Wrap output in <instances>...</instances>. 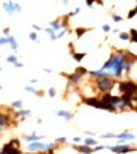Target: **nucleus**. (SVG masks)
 I'll return each mask as SVG.
<instances>
[{
  "label": "nucleus",
  "instance_id": "2",
  "mask_svg": "<svg viewBox=\"0 0 137 154\" xmlns=\"http://www.w3.org/2000/svg\"><path fill=\"white\" fill-rule=\"evenodd\" d=\"M116 79H113L111 76H101V78H95V85L96 90L101 93H107V92H113L114 85H116Z\"/></svg>",
  "mask_w": 137,
  "mask_h": 154
},
{
  "label": "nucleus",
  "instance_id": "9",
  "mask_svg": "<svg viewBox=\"0 0 137 154\" xmlns=\"http://www.w3.org/2000/svg\"><path fill=\"white\" fill-rule=\"evenodd\" d=\"M114 139H117L119 142H126V140H135V134L129 133V131H123L120 134H114Z\"/></svg>",
  "mask_w": 137,
  "mask_h": 154
},
{
  "label": "nucleus",
  "instance_id": "6",
  "mask_svg": "<svg viewBox=\"0 0 137 154\" xmlns=\"http://www.w3.org/2000/svg\"><path fill=\"white\" fill-rule=\"evenodd\" d=\"M11 125H15L12 116L9 113H2V112H0V128L3 130V128H8Z\"/></svg>",
  "mask_w": 137,
  "mask_h": 154
},
{
  "label": "nucleus",
  "instance_id": "1",
  "mask_svg": "<svg viewBox=\"0 0 137 154\" xmlns=\"http://www.w3.org/2000/svg\"><path fill=\"white\" fill-rule=\"evenodd\" d=\"M128 55V51H114L110 58L104 63L102 66V70L107 72L108 76H111L113 79H116V81H120L125 75L123 72V61Z\"/></svg>",
  "mask_w": 137,
  "mask_h": 154
},
{
  "label": "nucleus",
  "instance_id": "27",
  "mask_svg": "<svg viewBox=\"0 0 137 154\" xmlns=\"http://www.w3.org/2000/svg\"><path fill=\"white\" fill-rule=\"evenodd\" d=\"M17 60H18V58H17V55H14V54L6 57V63H9V64H12V63H14V61H17Z\"/></svg>",
  "mask_w": 137,
  "mask_h": 154
},
{
  "label": "nucleus",
  "instance_id": "22",
  "mask_svg": "<svg viewBox=\"0 0 137 154\" xmlns=\"http://www.w3.org/2000/svg\"><path fill=\"white\" fill-rule=\"evenodd\" d=\"M25 90H26L28 93H34V95H38V93H40V92L35 89V87H32V85H26V87H25Z\"/></svg>",
  "mask_w": 137,
  "mask_h": 154
},
{
  "label": "nucleus",
  "instance_id": "47",
  "mask_svg": "<svg viewBox=\"0 0 137 154\" xmlns=\"http://www.w3.org/2000/svg\"><path fill=\"white\" fill-rule=\"evenodd\" d=\"M0 137H2V128H0Z\"/></svg>",
  "mask_w": 137,
  "mask_h": 154
},
{
  "label": "nucleus",
  "instance_id": "40",
  "mask_svg": "<svg viewBox=\"0 0 137 154\" xmlns=\"http://www.w3.org/2000/svg\"><path fill=\"white\" fill-rule=\"evenodd\" d=\"M73 142H75V143H81V142H82V139L76 136V137H73Z\"/></svg>",
  "mask_w": 137,
  "mask_h": 154
},
{
  "label": "nucleus",
  "instance_id": "35",
  "mask_svg": "<svg viewBox=\"0 0 137 154\" xmlns=\"http://www.w3.org/2000/svg\"><path fill=\"white\" fill-rule=\"evenodd\" d=\"M32 28H34V31H35V32H41V31H43V28H41V26H38V25H32Z\"/></svg>",
  "mask_w": 137,
  "mask_h": 154
},
{
  "label": "nucleus",
  "instance_id": "29",
  "mask_svg": "<svg viewBox=\"0 0 137 154\" xmlns=\"http://www.w3.org/2000/svg\"><path fill=\"white\" fill-rule=\"evenodd\" d=\"M111 18H113L114 21H116V23H120V21L123 20V18H122V17H120L119 14H113V15H111Z\"/></svg>",
  "mask_w": 137,
  "mask_h": 154
},
{
  "label": "nucleus",
  "instance_id": "28",
  "mask_svg": "<svg viewBox=\"0 0 137 154\" xmlns=\"http://www.w3.org/2000/svg\"><path fill=\"white\" fill-rule=\"evenodd\" d=\"M29 40L34 41V43H38V35H37V32H31V34H29Z\"/></svg>",
  "mask_w": 137,
  "mask_h": 154
},
{
  "label": "nucleus",
  "instance_id": "26",
  "mask_svg": "<svg viewBox=\"0 0 137 154\" xmlns=\"http://www.w3.org/2000/svg\"><path fill=\"white\" fill-rule=\"evenodd\" d=\"M67 32H68V31H67V28H62L61 31H58V32H56V40H58V38H61V37H64Z\"/></svg>",
  "mask_w": 137,
  "mask_h": 154
},
{
  "label": "nucleus",
  "instance_id": "32",
  "mask_svg": "<svg viewBox=\"0 0 137 154\" xmlns=\"http://www.w3.org/2000/svg\"><path fill=\"white\" fill-rule=\"evenodd\" d=\"M79 12H81V8H75V9H73V11H72L70 14H68L67 17H72V15H78Z\"/></svg>",
  "mask_w": 137,
  "mask_h": 154
},
{
  "label": "nucleus",
  "instance_id": "43",
  "mask_svg": "<svg viewBox=\"0 0 137 154\" xmlns=\"http://www.w3.org/2000/svg\"><path fill=\"white\" fill-rule=\"evenodd\" d=\"M43 72H46V73H50V72H52V70H50V69H49V67H44V69H43Z\"/></svg>",
  "mask_w": 137,
  "mask_h": 154
},
{
  "label": "nucleus",
  "instance_id": "19",
  "mask_svg": "<svg viewBox=\"0 0 137 154\" xmlns=\"http://www.w3.org/2000/svg\"><path fill=\"white\" fill-rule=\"evenodd\" d=\"M44 31L47 32V35H49V38H50L52 41H55V40H56V32H55V31H53L52 28H46Z\"/></svg>",
  "mask_w": 137,
  "mask_h": 154
},
{
  "label": "nucleus",
  "instance_id": "48",
  "mask_svg": "<svg viewBox=\"0 0 137 154\" xmlns=\"http://www.w3.org/2000/svg\"><path fill=\"white\" fill-rule=\"evenodd\" d=\"M2 89H3V85H0V92H2Z\"/></svg>",
  "mask_w": 137,
  "mask_h": 154
},
{
  "label": "nucleus",
  "instance_id": "42",
  "mask_svg": "<svg viewBox=\"0 0 137 154\" xmlns=\"http://www.w3.org/2000/svg\"><path fill=\"white\" fill-rule=\"evenodd\" d=\"M53 149H55V148H52V149H47V151H46V152H47V154H56V152H55Z\"/></svg>",
  "mask_w": 137,
  "mask_h": 154
},
{
  "label": "nucleus",
  "instance_id": "16",
  "mask_svg": "<svg viewBox=\"0 0 137 154\" xmlns=\"http://www.w3.org/2000/svg\"><path fill=\"white\" fill-rule=\"evenodd\" d=\"M98 143V140L95 139V137H90V136H87L85 139H84V145H88V146H95Z\"/></svg>",
  "mask_w": 137,
  "mask_h": 154
},
{
  "label": "nucleus",
  "instance_id": "38",
  "mask_svg": "<svg viewBox=\"0 0 137 154\" xmlns=\"http://www.w3.org/2000/svg\"><path fill=\"white\" fill-rule=\"evenodd\" d=\"M9 34H11V29H9V28H5V29H3V35H5V37H8Z\"/></svg>",
  "mask_w": 137,
  "mask_h": 154
},
{
  "label": "nucleus",
  "instance_id": "20",
  "mask_svg": "<svg viewBox=\"0 0 137 154\" xmlns=\"http://www.w3.org/2000/svg\"><path fill=\"white\" fill-rule=\"evenodd\" d=\"M53 143H55V145H65V143H67V137H65V136L56 137V139L53 140Z\"/></svg>",
  "mask_w": 137,
  "mask_h": 154
},
{
  "label": "nucleus",
  "instance_id": "11",
  "mask_svg": "<svg viewBox=\"0 0 137 154\" xmlns=\"http://www.w3.org/2000/svg\"><path fill=\"white\" fill-rule=\"evenodd\" d=\"M0 154H23V152H21V148H12L9 143H6V145H3Z\"/></svg>",
  "mask_w": 137,
  "mask_h": 154
},
{
  "label": "nucleus",
  "instance_id": "25",
  "mask_svg": "<svg viewBox=\"0 0 137 154\" xmlns=\"http://www.w3.org/2000/svg\"><path fill=\"white\" fill-rule=\"evenodd\" d=\"M47 96L49 98H55L56 96V90L53 89V87H49V89H47Z\"/></svg>",
  "mask_w": 137,
  "mask_h": 154
},
{
  "label": "nucleus",
  "instance_id": "50",
  "mask_svg": "<svg viewBox=\"0 0 137 154\" xmlns=\"http://www.w3.org/2000/svg\"><path fill=\"white\" fill-rule=\"evenodd\" d=\"M0 72H2V67H0Z\"/></svg>",
  "mask_w": 137,
  "mask_h": 154
},
{
  "label": "nucleus",
  "instance_id": "4",
  "mask_svg": "<svg viewBox=\"0 0 137 154\" xmlns=\"http://www.w3.org/2000/svg\"><path fill=\"white\" fill-rule=\"evenodd\" d=\"M116 85L119 87V90H120L122 95H132V93H135V90H137L135 81H132V79H126V81H122V82L117 81Z\"/></svg>",
  "mask_w": 137,
  "mask_h": 154
},
{
  "label": "nucleus",
  "instance_id": "44",
  "mask_svg": "<svg viewBox=\"0 0 137 154\" xmlns=\"http://www.w3.org/2000/svg\"><path fill=\"white\" fill-rule=\"evenodd\" d=\"M110 32H113V34H116V35H117V34H119V31H117V29H111V31H110Z\"/></svg>",
  "mask_w": 137,
  "mask_h": 154
},
{
  "label": "nucleus",
  "instance_id": "5",
  "mask_svg": "<svg viewBox=\"0 0 137 154\" xmlns=\"http://www.w3.org/2000/svg\"><path fill=\"white\" fill-rule=\"evenodd\" d=\"M108 149L113 151V152H116V154H126V152H134L135 151L134 146H129V145H125V143H119V145H114V146L110 145Z\"/></svg>",
  "mask_w": 137,
  "mask_h": 154
},
{
  "label": "nucleus",
  "instance_id": "18",
  "mask_svg": "<svg viewBox=\"0 0 137 154\" xmlns=\"http://www.w3.org/2000/svg\"><path fill=\"white\" fill-rule=\"evenodd\" d=\"M11 108H12V110H20V108H23V101H21V99H17V101L11 102Z\"/></svg>",
  "mask_w": 137,
  "mask_h": 154
},
{
  "label": "nucleus",
  "instance_id": "46",
  "mask_svg": "<svg viewBox=\"0 0 137 154\" xmlns=\"http://www.w3.org/2000/svg\"><path fill=\"white\" fill-rule=\"evenodd\" d=\"M37 154H47V152H46V151H38Z\"/></svg>",
  "mask_w": 137,
  "mask_h": 154
},
{
  "label": "nucleus",
  "instance_id": "12",
  "mask_svg": "<svg viewBox=\"0 0 137 154\" xmlns=\"http://www.w3.org/2000/svg\"><path fill=\"white\" fill-rule=\"evenodd\" d=\"M55 115H56L58 118H62V119H65L67 122H70V121L73 119V113L67 112V110H56V112H55Z\"/></svg>",
  "mask_w": 137,
  "mask_h": 154
},
{
  "label": "nucleus",
  "instance_id": "49",
  "mask_svg": "<svg viewBox=\"0 0 137 154\" xmlns=\"http://www.w3.org/2000/svg\"><path fill=\"white\" fill-rule=\"evenodd\" d=\"M26 154H35V152H26Z\"/></svg>",
  "mask_w": 137,
  "mask_h": 154
},
{
  "label": "nucleus",
  "instance_id": "45",
  "mask_svg": "<svg viewBox=\"0 0 137 154\" xmlns=\"http://www.w3.org/2000/svg\"><path fill=\"white\" fill-rule=\"evenodd\" d=\"M70 3V0H62V5H68Z\"/></svg>",
  "mask_w": 137,
  "mask_h": 154
},
{
  "label": "nucleus",
  "instance_id": "33",
  "mask_svg": "<svg viewBox=\"0 0 137 154\" xmlns=\"http://www.w3.org/2000/svg\"><path fill=\"white\" fill-rule=\"evenodd\" d=\"M102 139H114V134L113 133H107V134H101Z\"/></svg>",
  "mask_w": 137,
  "mask_h": 154
},
{
  "label": "nucleus",
  "instance_id": "21",
  "mask_svg": "<svg viewBox=\"0 0 137 154\" xmlns=\"http://www.w3.org/2000/svg\"><path fill=\"white\" fill-rule=\"evenodd\" d=\"M12 148H21V142H20V139H12V140H9L8 142Z\"/></svg>",
  "mask_w": 137,
  "mask_h": 154
},
{
  "label": "nucleus",
  "instance_id": "30",
  "mask_svg": "<svg viewBox=\"0 0 137 154\" xmlns=\"http://www.w3.org/2000/svg\"><path fill=\"white\" fill-rule=\"evenodd\" d=\"M12 66H14V67H17V69H21V67H25V64H23L21 61H18V60H17V61H14V63H12Z\"/></svg>",
  "mask_w": 137,
  "mask_h": 154
},
{
  "label": "nucleus",
  "instance_id": "14",
  "mask_svg": "<svg viewBox=\"0 0 137 154\" xmlns=\"http://www.w3.org/2000/svg\"><path fill=\"white\" fill-rule=\"evenodd\" d=\"M8 45L11 46V49H12V51H15V52H17V49H18V43H17L15 37H14V35H11V34L8 35Z\"/></svg>",
  "mask_w": 137,
  "mask_h": 154
},
{
  "label": "nucleus",
  "instance_id": "39",
  "mask_svg": "<svg viewBox=\"0 0 137 154\" xmlns=\"http://www.w3.org/2000/svg\"><path fill=\"white\" fill-rule=\"evenodd\" d=\"M85 3H87V6H93L95 0H85Z\"/></svg>",
  "mask_w": 137,
  "mask_h": 154
},
{
  "label": "nucleus",
  "instance_id": "37",
  "mask_svg": "<svg viewBox=\"0 0 137 154\" xmlns=\"http://www.w3.org/2000/svg\"><path fill=\"white\" fill-rule=\"evenodd\" d=\"M102 31H104V32H110V31H111V28H110L108 25H102Z\"/></svg>",
  "mask_w": 137,
  "mask_h": 154
},
{
  "label": "nucleus",
  "instance_id": "41",
  "mask_svg": "<svg viewBox=\"0 0 137 154\" xmlns=\"http://www.w3.org/2000/svg\"><path fill=\"white\" fill-rule=\"evenodd\" d=\"M87 134H88L90 137H95V136H96V133H93V131H88V133H87Z\"/></svg>",
  "mask_w": 137,
  "mask_h": 154
},
{
  "label": "nucleus",
  "instance_id": "23",
  "mask_svg": "<svg viewBox=\"0 0 137 154\" xmlns=\"http://www.w3.org/2000/svg\"><path fill=\"white\" fill-rule=\"evenodd\" d=\"M117 35H119V38H120L122 41H129V34H128V32H119Z\"/></svg>",
  "mask_w": 137,
  "mask_h": 154
},
{
  "label": "nucleus",
  "instance_id": "34",
  "mask_svg": "<svg viewBox=\"0 0 137 154\" xmlns=\"http://www.w3.org/2000/svg\"><path fill=\"white\" fill-rule=\"evenodd\" d=\"M14 12H21V6L15 2H14Z\"/></svg>",
  "mask_w": 137,
  "mask_h": 154
},
{
  "label": "nucleus",
  "instance_id": "3",
  "mask_svg": "<svg viewBox=\"0 0 137 154\" xmlns=\"http://www.w3.org/2000/svg\"><path fill=\"white\" fill-rule=\"evenodd\" d=\"M87 75V69L85 67H79L72 73V75H67V79H68V87H75V85H78L79 82H81V79L84 78Z\"/></svg>",
  "mask_w": 137,
  "mask_h": 154
},
{
  "label": "nucleus",
  "instance_id": "31",
  "mask_svg": "<svg viewBox=\"0 0 137 154\" xmlns=\"http://www.w3.org/2000/svg\"><path fill=\"white\" fill-rule=\"evenodd\" d=\"M85 32H87V29H85V28H79V29H76V35H78V37H82Z\"/></svg>",
  "mask_w": 137,
  "mask_h": 154
},
{
  "label": "nucleus",
  "instance_id": "13",
  "mask_svg": "<svg viewBox=\"0 0 137 154\" xmlns=\"http://www.w3.org/2000/svg\"><path fill=\"white\" fill-rule=\"evenodd\" d=\"M75 149L81 154H91L93 152V148L88 146V145H78V146H75Z\"/></svg>",
  "mask_w": 137,
  "mask_h": 154
},
{
  "label": "nucleus",
  "instance_id": "24",
  "mask_svg": "<svg viewBox=\"0 0 137 154\" xmlns=\"http://www.w3.org/2000/svg\"><path fill=\"white\" fill-rule=\"evenodd\" d=\"M108 148H110V145H98V143H96V145H95V148H93V152H95V151H102V149H108Z\"/></svg>",
  "mask_w": 137,
  "mask_h": 154
},
{
  "label": "nucleus",
  "instance_id": "17",
  "mask_svg": "<svg viewBox=\"0 0 137 154\" xmlns=\"http://www.w3.org/2000/svg\"><path fill=\"white\" fill-rule=\"evenodd\" d=\"M85 52H82V54H78V52H72V57H73V60L75 61H78V63H81L84 58H85Z\"/></svg>",
  "mask_w": 137,
  "mask_h": 154
},
{
  "label": "nucleus",
  "instance_id": "15",
  "mask_svg": "<svg viewBox=\"0 0 137 154\" xmlns=\"http://www.w3.org/2000/svg\"><path fill=\"white\" fill-rule=\"evenodd\" d=\"M3 9H5L8 14H11V15L15 14V12H14V2H5V3H3Z\"/></svg>",
  "mask_w": 137,
  "mask_h": 154
},
{
  "label": "nucleus",
  "instance_id": "7",
  "mask_svg": "<svg viewBox=\"0 0 137 154\" xmlns=\"http://www.w3.org/2000/svg\"><path fill=\"white\" fill-rule=\"evenodd\" d=\"M82 102L85 105H90V107H95V108H99L101 107V99L99 96H85L82 99Z\"/></svg>",
  "mask_w": 137,
  "mask_h": 154
},
{
  "label": "nucleus",
  "instance_id": "36",
  "mask_svg": "<svg viewBox=\"0 0 137 154\" xmlns=\"http://www.w3.org/2000/svg\"><path fill=\"white\" fill-rule=\"evenodd\" d=\"M134 17H135V9H131L128 14V18H134Z\"/></svg>",
  "mask_w": 137,
  "mask_h": 154
},
{
  "label": "nucleus",
  "instance_id": "10",
  "mask_svg": "<svg viewBox=\"0 0 137 154\" xmlns=\"http://www.w3.org/2000/svg\"><path fill=\"white\" fill-rule=\"evenodd\" d=\"M21 139H23V140H26V142L29 143V142L44 140V139H46V136H43V134H37V133H32V134H23V136H21Z\"/></svg>",
  "mask_w": 137,
  "mask_h": 154
},
{
  "label": "nucleus",
  "instance_id": "8",
  "mask_svg": "<svg viewBox=\"0 0 137 154\" xmlns=\"http://www.w3.org/2000/svg\"><path fill=\"white\" fill-rule=\"evenodd\" d=\"M32 116V112L31 110H15L14 112V119H18V121H23V119H26V118H31Z\"/></svg>",
  "mask_w": 137,
  "mask_h": 154
}]
</instances>
